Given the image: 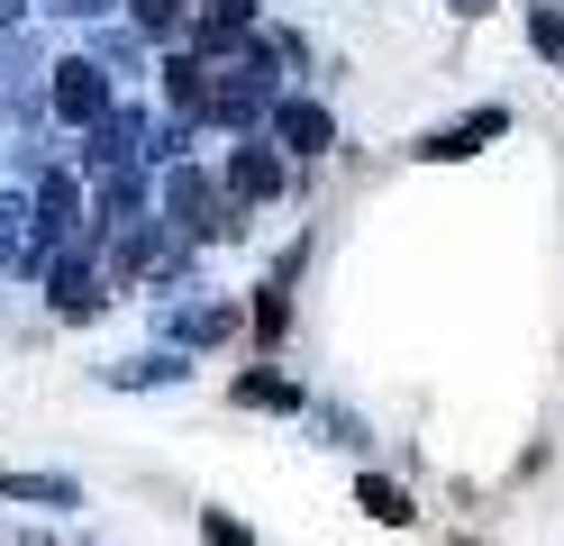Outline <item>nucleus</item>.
I'll list each match as a JSON object with an SVG mask.
<instances>
[{"label": "nucleus", "mask_w": 564, "mask_h": 546, "mask_svg": "<svg viewBox=\"0 0 564 546\" xmlns=\"http://www.w3.org/2000/svg\"><path fill=\"white\" fill-rule=\"evenodd\" d=\"M155 228H173L183 246H219V237L237 246V237H246V201H237L209 164H183V156H173V164H164V192H155Z\"/></svg>", "instance_id": "nucleus-1"}, {"label": "nucleus", "mask_w": 564, "mask_h": 546, "mask_svg": "<svg viewBox=\"0 0 564 546\" xmlns=\"http://www.w3.org/2000/svg\"><path fill=\"white\" fill-rule=\"evenodd\" d=\"M264 137L282 146V156L319 164L328 146H337V109H328L319 92H273V100H264Z\"/></svg>", "instance_id": "nucleus-2"}, {"label": "nucleus", "mask_w": 564, "mask_h": 546, "mask_svg": "<svg viewBox=\"0 0 564 546\" xmlns=\"http://www.w3.org/2000/svg\"><path fill=\"white\" fill-rule=\"evenodd\" d=\"M219 182H228V192H237L246 210H264V201H282V192H292V156H282L273 137H256V128H246V137H228V164H219Z\"/></svg>", "instance_id": "nucleus-3"}, {"label": "nucleus", "mask_w": 564, "mask_h": 546, "mask_svg": "<svg viewBox=\"0 0 564 546\" xmlns=\"http://www.w3.org/2000/svg\"><path fill=\"white\" fill-rule=\"evenodd\" d=\"M137 164H147V109H100V119L83 128V182H100V173H137Z\"/></svg>", "instance_id": "nucleus-4"}, {"label": "nucleus", "mask_w": 564, "mask_h": 546, "mask_svg": "<svg viewBox=\"0 0 564 546\" xmlns=\"http://www.w3.org/2000/svg\"><path fill=\"white\" fill-rule=\"evenodd\" d=\"M501 137H510V109L482 100V109H465V119H437L429 137H410V156L419 164H474L482 146H501Z\"/></svg>", "instance_id": "nucleus-5"}, {"label": "nucleus", "mask_w": 564, "mask_h": 546, "mask_svg": "<svg viewBox=\"0 0 564 546\" xmlns=\"http://www.w3.org/2000/svg\"><path fill=\"white\" fill-rule=\"evenodd\" d=\"M46 310H55L64 328H83V319L110 310V282H100V255H91V246H64L55 265H46Z\"/></svg>", "instance_id": "nucleus-6"}, {"label": "nucleus", "mask_w": 564, "mask_h": 546, "mask_svg": "<svg viewBox=\"0 0 564 546\" xmlns=\"http://www.w3.org/2000/svg\"><path fill=\"white\" fill-rule=\"evenodd\" d=\"M46 73H55L46 100H55V119H64V128H91L100 109H110V64H100V55H55Z\"/></svg>", "instance_id": "nucleus-7"}, {"label": "nucleus", "mask_w": 564, "mask_h": 546, "mask_svg": "<svg viewBox=\"0 0 564 546\" xmlns=\"http://www.w3.org/2000/svg\"><path fill=\"white\" fill-rule=\"evenodd\" d=\"M209 73H219V55H200V46H164V100H173V119H192L209 128Z\"/></svg>", "instance_id": "nucleus-8"}, {"label": "nucleus", "mask_w": 564, "mask_h": 546, "mask_svg": "<svg viewBox=\"0 0 564 546\" xmlns=\"http://www.w3.org/2000/svg\"><path fill=\"white\" fill-rule=\"evenodd\" d=\"M246 338V310L237 301H183L164 319V346H183V355H200V346H237Z\"/></svg>", "instance_id": "nucleus-9"}, {"label": "nucleus", "mask_w": 564, "mask_h": 546, "mask_svg": "<svg viewBox=\"0 0 564 546\" xmlns=\"http://www.w3.org/2000/svg\"><path fill=\"white\" fill-rule=\"evenodd\" d=\"M100 383H110V392H183V383H192V355H183V346H147V355L100 364Z\"/></svg>", "instance_id": "nucleus-10"}, {"label": "nucleus", "mask_w": 564, "mask_h": 546, "mask_svg": "<svg viewBox=\"0 0 564 546\" xmlns=\"http://www.w3.org/2000/svg\"><path fill=\"white\" fill-rule=\"evenodd\" d=\"M228 400H237V410H273V419H301L310 410V392L282 374V364H246V374L228 383Z\"/></svg>", "instance_id": "nucleus-11"}, {"label": "nucleus", "mask_w": 564, "mask_h": 546, "mask_svg": "<svg viewBox=\"0 0 564 546\" xmlns=\"http://www.w3.org/2000/svg\"><path fill=\"white\" fill-rule=\"evenodd\" d=\"M0 501H19V510H83V483L74 473H37V464H0Z\"/></svg>", "instance_id": "nucleus-12"}, {"label": "nucleus", "mask_w": 564, "mask_h": 546, "mask_svg": "<svg viewBox=\"0 0 564 546\" xmlns=\"http://www.w3.org/2000/svg\"><path fill=\"white\" fill-rule=\"evenodd\" d=\"M137 218H147V164L137 173H100L91 182V228L110 237V228H137Z\"/></svg>", "instance_id": "nucleus-13"}, {"label": "nucleus", "mask_w": 564, "mask_h": 546, "mask_svg": "<svg viewBox=\"0 0 564 546\" xmlns=\"http://www.w3.org/2000/svg\"><path fill=\"white\" fill-rule=\"evenodd\" d=\"M246 338H256L264 355L292 346V282H282V274H264V282H256V301H246Z\"/></svg>", "instance_id": "nucleus-14"}, {"label": "nucleus", "mask_w": 564, "mask_h": 546, "mask_svg": "<svg viewBox=\"0 0 564 546\" xmlns=\"http://www.w3.org/2000/svg\"><path fill=\"white\" fill-rule=\"evenodd\" d=\"M356 510H365L373 528H419V501H410V492L392 483V473H373V464L356 473Z\"/></svg>", "instance_id": "nucleus-15"}, {"label": "nucleus", "mask_w": 564, "mask_h": 546, "mask_svg": "<svg viewBox=\"0 0 564 546\" xmlns=\"http://www.w3.org/2000/svg\"><path fill=\"white\" fill-rule=\"evenodd\" d=\"M128 19L147 46H183V28H192V0H128Z\"/></svg>", "instance_id": "nucleus-16"}, {"label": "nucleus", "mask_w": 564, "mask_h": 546, "mask_svg": "<svg viewBox=\"0 0 564 546\" xmlns=\"http://www.w3.org/2000/svg\"><path fill=\"white\" fill-rule=\"evenodd\" d=\"M264 55H273L282 73H310V36H301V28H264Z\"/></svg>", "instance_id": "nucleus-17"}, {"label": "nucleus", "mask_w": 564, "mask_h": 546, "mask_svg": "<svg viewBox=\"0 0 564 546\" xmlns=\"http://www.w3.org/2000/svg\"><path fill=\"white\" fill-rule=\"evenodd\" d=\"M200 546H256V528L237 510H200Z\"/></svg>", "instance_id": "nucleus-18"}, {"label": "nucleus", "mask_w": 564, "mask_h": 546, "mask_svg": "<svg viewBox=\"0 0 564 546\" xmlns=\"http://www.w3.org/2000/svg\"><path fill=\"white\" fill-rule=\"evenodd\" d=\"M528 46L546 64H564V10H528Z\"/></svg>", "instance_id": "nucleus-19"}, {"label": "nucleus", "mask_w": 564, "mask_h": 546, "mask_svg": "<svg viewBox=\"0 0 564 546\" xmlns=\"http://www.w3.org/2000/svg\"><path fill=\"white\" fill-rule=\"evenodd\" d=\"M19 237H28V201L0 192V255H19Z\"/></svg>", "instance_id": "nucleus-20"}, {"label": "nucleus", "mask_w": 564, "mask_h": 546, "mask_svg": "<svg viewBox=\"0 0 564 546\" xmlns=\"http://www.w3.org/2000/svg\"><path fill=\"white\" fill-rule=\"evenodd\" d=\"M273 274H282V282H301V274H310V237H292V246H282V255H273Z\"/></svg>", "instance_id": "nucleus-21"}, {"label": "nucleus", "mask_w": 564, "mask_h": 546, "mask_svg": "<svg viewBox=\"0 0 564 546\" xmlns=\"http://www.w3.org/2000/svg\"><path fill=\"white\" fill-rule=\"evenodd\" d=\"M328 428H337V447H356V456L373 447V437H365V419H356V410H328Z\"/></svg>", "instance_id": "nucleus-22"}, {"label": "nucleus", "mask_w": 564, "mask_h": 546, "mask_svg": "<svg viewBox=\"0 0 564 546\" xmlns=\"http://www.w3.org/2000/svg\"><path fill=\"white\" fill-rule=\"evenodd\" d=\"M46 10H55V19H100L110 0H46Z\"/></svg>", "instance_id": "nucleus-23"}, {"label": "nucleus", "mask_w": 564, "mask_h": 546, "mask_svg": "<svg viewBox=\"0 0 564 546\" xmlns=\"http://www.w3.org/2000/svg\"><path fill=\"white\" fill-rule=\"evenodd\" d=\"M446 10H455V19H491V10H501V0H446Z\"/></svg>", "instance_id": "nucleus-24"}, {"label": "nucleus", "mask_w": 564, "mask_h": 546, "mask_svg": "<svg viewBox=\"0 0 564 546\" xmlns=\"http://www.w3.org/2000/svg\"><path fill=\"white\" fill-rule=\"evenodd\" d=\"M28 19V0H0V28H19Z\"/></svg>", "instance_id": "nucleus-25"}, {"label": "nucleus", "mask_w": 564, "mask_h": 546, "mask_svg": "<svg viewBox=\"0 0 564 546\" xmlns=\"http://www.w3.org/2000/svg\"><path fill=\"white\" fill-rule=\"evenodd\" d=\"M19 546H46V537H19Z\"/></svg>", "instance_id": "nucleus-26"}]
</instances>
